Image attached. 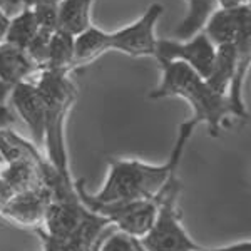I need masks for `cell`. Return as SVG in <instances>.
<instances>
[{"instance_id":"obj_22","label":"cell","mask_w":251,"mask_h":251,"mask_svg":"<svg viewBox=\"0 0 251 251\" xmlns=\"http://www.w3.org/2000/svg\"><path fill=\"white\" fill-rule=\"evenodd\" d=\"M39 30L54 34L59 29V12L57 5H35L32 7Z\"/></svg>"},{"instance_id":"obj_11","label":"cell","mask_w":251,"mask_h":251,"mask_svg":"<svg viewBox=\"0 0 251 251\" xmlns=\"http://www.w3.org/2000/svg\"><path fill=\"white\" fill-rule=\"evenodd\" d=\"M42 157L44 156L40 154L39 149L32 146L25 156L0 168V177L14 194L39 188L42 186V174H40Z\"/></svg>"},{"instance_id":"obj_18","label":"cell","mask_w":251,"mask_h":251,"mask_svg":"<svg viewBox=\"0 0 251 251\" xmlns=\"http://www.w3.org/2000/svg\"><path fill=\"white\" fill-rule=\"evenodd\" d=\"M37 32L39 27L37 22H35L34 12H32V9L24 7L20 10V14L9 20V27H7L2 42L25 50L27 46L30 44V40L37 35Z\"/></svg>"},{"instance_id":"obj_15","label":"cell","mask_w":251,"mask_h":251,"mask_svg":"<svg viewBox=\"0 0 251 251\" xmlns=\"http://www.w3.org/2000/svg\"><path fill=\"white\" fill-rule=\"evenodd\" d=\"M234 66H236V50L234 44H226V46L216 47V57L211 69V74L208 75L206 84L216 91L218 94L228 96L229 84L234 75Z\"/></svg>"},{"instance_id":"obj_9","label":"cell","mask_w":251,"mask_h":251,"mask_svg":"<svg viewBox=\"0 0 251 251\" xmlns=\"http://www.w3.org/2000/svg\"><path fill=\"white\" fill-rule=\"evenodd\" d=\"M9 100L15 114H19L29 127L32 144L40 151L44 148V136H46V104L39 87L34 82L22 80L12 87Z\"/></svg>"},{"instance_id":"obj_16","label":"cell","mask_w":251,"mask_h":251,"mask_svg":"<svg viewBox=\"0 0 251 251\" xmlns=\"http://www.w3.org/2000/svg\"><path fill=\"white\" fill-rule=\"evenodd\" d=\"M186 5H188V10H186L183 22L174 30L177 40H189L196 34H200L213 12L218 10L216 0H186Z\"/></svg>"},{"instance_id":"obj_3","label":"cell","mask_w":251,"mask_h":251,"mask_svg":"<svg viewBox=\"0 0 251 251\" xmlns=\"http://www.w3.org/2000/svg\"><path fill=\"white\" fill-rule=\"evenodd\" d=\"M164 14V7L154 2L146 9L143 17L134 24L114 32H104L91 25L75 37V69L91 64L107 50H119L131 57H154L156 54V24Z\"/></svg>"},{"instance_id":"obj_17","label":"cell","mask_w":251,"mask_h":251,"mask_svg":"<svg viewBox=\"0 0 251 251\" xmlns=\"http://www.w3.org/2000/svg\"><path fill=\"white\" fill-rule=\"evenodd\" d=\"M75 54V37L62 30L54 32L49 47V59L42 71H57L71 74L75 69L74 66Z\"/></svg>"},{"instance_id":"obj_23","label":"cell","mask_w":251,"mask_h":251,"mask_svg":"<svg viewBox=\"0 0 251 251\" xmlns=\"http://www.w3.org/2000/svg\"><path fill=\"white\" fill-rule=\"evenodd\" d=\"M15 123V114L9 104L0 106V131L10 129V126Z\"/></svg>"},{"instance_id":"obj_8","label":"cell","mask_w":251,"mask_h":251,"mask_svg":"<svg viewBox=\"0 0 251 251\" xmlns=\"http://www.w3.org/2000/svg\"><path fill=\"white\" fill-rule=\"evenodd\" d=\"M94 216L96 213L82 204L77 194L64 200H52L46 211L42 229L54 238L71 240Z\"/></svg>"},{"instance_id":"obj_6","label":"cell","mask_w":251,"mask_h":251,"mask_svg":"<svg viewBox=\"0 0 251 251\" xmlns=\"http://www.w3.org/2000/svg\"><path fill=\"white\" fill-rule=\"evenodd\" d=\"M75 193H77L79 200L86 208L91 209L92 213L99 214V216L106 218L111 225H116L119 231L132 238H143L149 228L152 226L159 208L161 193L154 198H148V200H134V201H124V203H97L91 193L84 188V181L79 179L74 183Z\"/></svg>"},{"instance_id":"obj_26","label":"cell","mask_w":251,"mask_h":251,"mask_svg":"<svg viewBox=\"0 0 251 251\" xmlns=\"http://www.w3.org/2000/svg\"><path fill=\"white\" fill-rule=\"evenodd\" d=\"M218 3V9L223 10H233L238 9V7H243L246 3H250V0H216Z\"/></svg>"},{"instance_id":"obj_13","label":"cell","mask_w":251,"mask_h":251,"mask_svg":"<svg viewBox=\"0 0 251 251\" xmlns=\"http://www.w3.org/2000/svg\"><path fill=\"white\" fill-rule=\"evenodd\" d=\"M40 69L35 66L25 50L10 44L0 42V80L9 87L27 80L30 75L39 74Z\"/></svg>"},{"instance_id":"obj_25","label":"cell","mask_w":251,"mask_h":251,"mask_svg":"<svg viewBox=\"0 0 251 251\" xmlns=\"http://www.w3.org/2000/svg\"><path fill=\"white\" fill-rule=\"evenodd\" d=\"M12 3H20L24 7H27V9H32V7L35 5H59L62 0H10Z\"/></svg>"},{"instance_id":"obj_2","label":"cell","mask_w":251,"mask_h":251,"mask_svg":"<svg viewBox=\"0 0 251 251\" xmlns=\"http://www.w3.org/2000/svg\"><path fill=\"white\" fill-rule=\"evenodd\" d=\"M163 79L154 91L149 92V99H166V97H181L193 107L191 119L208 126L213 137L220 136L223 127L231 126L233 119L243 121L228 96L218 94L206 84L200 74L183 62L161 64Z\"/></svg>"},{"instance_id":"obj_29","label":"cell","mask_w":251,"mask_h":251,"mask_svg":"<svg viewBox=\"0 0 251 251\" xmlns=\"http://www.w3.org/2000/svg\"><path fill=\"white\" fill-rule=\"evenodd\" d=\"M139 251H143V248H141V250H139Z\"/></svg>"},{"instance_id":"obj_24","label":"cell","mask_w":251,"mask_h":251,"mask_svg":"<svg viewBox=\"0 0 251 251\" xmlns=\"http://www.w3.org/2000/svg\"><path fill=\"white\" fill-rule=\"evenodd\" d=\"M196 251H251V241L250 240H243L238 243H233V245L228 246H221V248H213V250H196Z\"/></svg>"},{"instance_id":"obj_4","label":"cell","mask_w":251,"mask_h":251,"mask_svg":"<svg viewBox=\"0 0 251 251\" xmlns=\"http://www.w3.org/2000/svg\"><path fill=\"white\" fill-rule=\"evenodd\" d=\"M46 104V159L66 179H72L66 146V121L77 99V87L71 74L57 71H40L35 82Z\"/></svg>"},{"instance_id":"obj_27","label":"cell","mask_w":251,"mask_h":251,"mask_svg":"<svg viewBox=\"0 0 251 251\" xmlns=\"http://www.w3.org/2000/svg\"><path fill=\"white\" fill-rule=\"evenodd\" d=\"M12 196H14V193L10 191L9 186H7L5 183H3L2 177H0V208H2V206L5 204Z\"/></svg>"},{"instance_id":"obj_1","label":"cell","mask_w":251,"mask_h":251,"mask_svg":"<svg viewBox=\"0 0 251 251\" xmlns=\"http://www.w3.org/2000/svg\"><path fill=\"white\" fill-rule=\"evenodd\" d=\"M198 124L193 119L179 126L176 143L164 164H148L136 159L109 157V173L99 193L91 194L97 203H124V201L154 198L164 189L169 179L177 174L188 141Z\"/></svg>"},{"instance_id":"obj_20","label":"cell","mask_w":251,"mask_h":251,"mask_svg":"<svg viewBox=\"0 0 251 251\" xmlns=\"http://www.w3.org/2000/svg\"><path fill=\"white\" fill-rule=\"evenodd\" d=\"M54 34H49V32L39 30L37 35L30 40V44L27 46L25 52L30 57L32 62L37 66L40 71L46 67L47 59H49V47H50V39Z\"/></svg>"},{"instance_id":"obj_14","label":"cell","mask_w":251,"mask_h":251,"mask_svg":"<svg viewBox=\"0 0 251 251\" xmlns=\"http://www.w3.org/2000/svg\"><path fill=\"white\" fill-rule=\"evenodd\" d=\"M94 0H62L57 5L59 29L77 37L86 32L91 24V7Z\"/></svg>"},{"instance_id":"obj_21","label":"cell","mask_w":251,"mask_h":251,"mask_svg":"<svg viewBox=\"0 0 251 251\" xmlns=\"http://www.w3.org/2000/svg\"><path fill=\"white\" fill-rule=\"evenodd\" d=\"M141 245L137 238H132L123 231L112 233L106 240L99 241L97 251H139Z\"/></svg>"},{"instance_id":"obj_10","label":"cell","mask_w":251,"mask_h":251,"mask_svg":"<svg viewBox=\"0 0 251 251\" xmlns=\"http://www.w3.org/2000/svg\"><path fill=\"white\" fill-rule=\"evenodd\" d=\"M50 201V191L42 184L35 189H30V191L14 194L0 208V216L7 218L15 225L25 226V228H42L46 211Z\"/></svg>"},{"instance_id":"obj_7","label":"cell","mask_w":251,"mask_h":251,"mask_svg":"<svg viewBox=\"0 0 251 251\" xmlns=\"http://www.w3.org/2000/svg\"><path fill=\"white\" fill-rule=\"evenodd\" d=\"M216 57V47L206 37L203 30L189 40L157 39L154 59L161 64L183 62L203 79H208Z\"/></svg>"},{"instance_id":"obj_5","label":"cell","mask_w":251,"mask_h":251,"mask_svg":"<svg viewBox=\"0 0 251 251\" xmlns=\"http://www.w3.org/2000/svg\"><path fill=\"white\" fill-rule=\"evenodd\" d=\"M181 193V181L177 174L169 179V183L161 191V201L156 218L149 231L139 238L143 251H196L201 250L198 243L186 233L181 211L177 208V198Z\"/></svg>"},{"instance_id":"obj_12","label":"cell","mask_w":251,"mask_h":251,"mask_svg":"<svg viewBox=\"0 0 251 251\" xmlns=\"http://www.w3.org/2000/svg\"><path fill=\"white\" fill-rule=\"evenodd\" d=\"M251 20V5L246 3L243 7L233 10H223L218 9L213 12V15L208 19L206 25L203 27V32L206 37L211 40L214 47L233 44L236 39L238 32L245 22Z\"/></svg>"},{"instance_id":"obj_28","label":"cell","mask_w":251,"mask_h":251,"mask_svg":"<svg viewBox=\"0 0 251 251\" xmlns=\"http://www.w3.org/2000/svg\"><path fill=\"white\" fill-rule=\"evenodd\" d=\"M9 17H7V14L3 12L2 9V0H0V42L3 40V35H5V30L7 27H9Z\"/></svg>"},{"instance_id":"obj_19","label":"cell","mask_w":251,"mask_h":251,"mask_svg":"<svg viewBox=\"0 0 251 251\" xmlns=\"http://www.w3.org/2000/svg\"><path fill=\"white\" fill-rule=\"evenodd\" d=\"M32 146L34 144L27 143L25 139H22L10 129L0 131V168L19 159V157L25 156L30 151Z\"/></svg>"}]
</instances>
